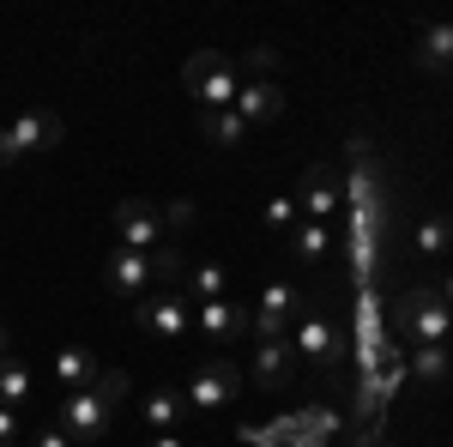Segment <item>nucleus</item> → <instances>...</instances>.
Instances as JSON below:
<instances>
[{
	"label": "nucleus",
	"instance_id": "f257e3e1",
	"mask_svg": "<svg viewBox=\"0 0 453 447\" xmlns=\"http://www.w3.org/2000/svg\"><path fill=\"white\" fill-rule=\"evenodd\" d=\"M121 399H127V375L121 369H97L91 387L67 393L61 399V429L73 435V447H91L97 435H109V417H115Z\"/></svg>",
	"mask_w": 453,
	"mask_h": 447
},
{
	"label": "nucleus",
	"instance_id": "f03ea898",
	"mask_svg": "<svg viewBox=\"0 0 453 447\" xmlns=\"http://www.w3.org/2000/svg\"><path fill=\"white\" fill-rule=\"evenodd\" d=\"M181 85H188V97L200 104V115H224V109H236L242 73L230 67V55H218V49H200V55L181 67Z\"/></svg>",
	"mask_w": 453,
	"mask_h": 447
},
{
	"label": "nucleus",
	"instance_id": "7ed1b4c3",
	"mask_svg": "<svg viewBox=\"0 0 453 447\" xmlns=\"http://www.w3.org/2000/svg\"><path fill=\"white\" fill-rule=\"evenodd\" d=\"M393 314H399V333H405L411 344H448L453 339V309L441 303V290H435V284L405 290Z\"/></svg>",
	"mask_w": 453,
	"mask_h": 447
},
{
	"label": "nucleus",
	"instance_id": "20e7f679",
	"mask_svg": "<svg viewBox=\"0 0 453 447\" xmlns=\"http://www.w3.org/2000/svg\"><path fill=\"white\" fill-rule=\"evenodd\" d=\"M236 393H242V369H236V363H224V357L200 363V369H194V381L181 387L188 412H224Z\"/></svg>",
	"mask_w": 453,
	"mask_h": 447
},
{
	"label": "nucleus",
	"instance_id": "39448f33",
	"mask_svg": "<svg viewBox=\"0 0 453 447\" xmlns=\"http://www.w3.org/2000/svg\"><path fill=\"white\" fill-rule=\"evenodd\" d=\"M134 320H140V333H151V339H188L194 333V303L181 290H157V297L134 303Z\"/></svg>",
	"mask_w": 453,
	"mask_h": 447
},
{
	"label": "nucleus",
	"instance_id": "423d86ee",
	"mask_svg": "<svg viewBox=\"0 0 453 447\" xmlns=\"http://www.w3.org/2000/svg\"><path fill=\"white\" fill-rule=\"evenodd\" d=\"M290 351H303V357L320 363V369H339L345 339H339V327H333V314H326V309H303L296 333H290Z\"/></svg>",
	"mask_w": 453,
	"mask_h": 447
},
{
	"label": "nucleus",
	"instance_id": "0eeeda50",
	"mask_svg": "<svg viewBox=\"0 0 453 447\" xmlns=\"http://www.w3.org/2000/svg\"><path fill=\"white\" fill-rule=\"evenodd\" d=\"M164 242V212L151 200H121L115 206V248H134V254H157Z\"/></svg>",
	"mask_w": 453,
	"mask_h": 447
},
{
	"label": "nucleus",
	"instance_id": "6e6552de",
	"mask_svg": "<svg viewBox=\"0 0 453 447\" xmlns=\"http://www.w3.org/2000/svg\"><path fill=\"white\" fill-rule=\"evenodd\" d=\"M339 200H345V181L326 170V164H314L303 175V188H296V212L309 218V224H333L339 218Z\"/></svg>",
	"mask_w": 453,
	"mask_h": 447
},
{
	"label": "nucleus",
	"instance_id": "1a4fd4ad",
	"mask_svg": "<svg viewBox=\"0 0 453 447\" xmlns=\"http://www.w3.org/2000/svg\"><path fill=\"white\" fill-rule=\"evenodd\" d=\"M61 134H67V127H61V115H55V109H19V115H12V127H6V139H12V151H19V158H25V151H55Z\"/></svg>",
	"mask_w": 453,
	"mask_h": 447
},
{
	"label": "nucleus",
	"instance_id": "9d476101",
	"mask_svg": "<svg viewBox=\"0 0 453 447\" xmlns=\"http://www.w3.org/2000/svg\"><path fill=\"white\" fill-rule=\"evenodd\" d=\"M290 314H296V290L279 278V284L260 290V309L248 314V333L254 339H290Z\"/></svg>",
	"mask_w": 453,
	"mask_h": 447
},
{
	"label": "nucleus",
	"instance_id": "9b49d317",
	"mask_svg": "<svg viewBox=\"0 0 453 447\" xmlns=\"http://www.w3.org/2000/svg\"><path fill=\"white\" fill-rule=\"evenodd\" d=\"M157 278V266H151V254H134V248H115L104 260V284L115 290V297H127V303H140V290Z\"/></svg>",
	"mask_w": 453,
	"mask_h": 447
},
{
	"label": "nucleus",
	"instance_id": "f8f14e48",
	"mask_svg": "<svg viewBox=\"0 0 453 447\" xmlns=\"http://www.w3.org/2000/svg\"><path fill=\"white\" fill-rule=\"evenodd\" d=\"M284 104H290V97H284V85H273V79H254V85L236 91V115H242L248 127H273L284 115Z\"/></svg>",
	"mask_w": 453,
	"mask_h": 447
},
{
	"label": "nucleus",
	"instance_id": "ddd939ff",
	"mask_svg": "<svg viewBox=\"0 0 453 447\" xmlns=\"http://www.w3.org/2000/svg\"><path fill=\"white\" fill-rule=\"evenodd\" d=\"M254 387L260 393H279L284 381H290V339H260V351H254Z\"/></svg>",
	"mask_w": 453,
	"mask_h": 447
},
{
	"label": "nucleus",
	"instance_id": "4468645a",
	"mask_svg": "<svg viewBox=\"0 0 453 447\" xmlns=\"http://www.w3.org/2000/svg\"><path fill=\"white\" fill-rule=\"evenodd\" d=\"M140 417H145V429H151V435H175V423L188 417V399H181V387H157V393H145Z\"/></svg>",
	"mask_w": 453,
	"mask_h": 447
},
{
	"label": "nucleus",
	"instance_id": "2eb2a0df",
	"mask_svg": "<svg viewBox=\"0 0 453 447\" xmlns=\"http://www.w3.org/2000/svg\"><path fill=\"white\" fill-rule=\"evenodd\" d=\"M194 327H200V339H236V333H248V309H236L230 297L224 303H200Z\"/></svg>",
	"mask_w": 453,
	"mask_h": 447
},
{
	"label": "nucleus",
	"instance_id": "dca6fc26",
	"mask_svg": "<svg viewBox=\"0 0 453 447\" xmlns=\"http://www.w3.org/2000/svg\"><path fill=\"white\" fill-rule=\"evenodd\" d=\"M224 290H230V273L218 260H200L194 273H181V297L188 303H224Z\"/></svg>",
	"mask_w": 453,
	"mask_h": 447
},
{
	"label": "nucleus",
	"instance_id": "f3484780",
	"mask_svg": "<svg viewBox=\"0 0 453 447\" xmlns=\"http://www.w3.org/2000/svg\"><path fill=\"white\" fill-rule=\"evenodd\" d=\"M91 381H97V363H91V351H85V344H67V351H55V387L79 393V387H91Z\"/></svg>",
	"mask_w": 453,
	"mask_h": 447
},
{
	"label": "nucleus",
	"instance_id": "a211bd4d",
	"mask_svg": "<svg viewBox=\"0 0 453 447\" xmlns=\"http://www.w3.org/2000/svg\"><path fill=\"white\" fill-rule=\"evenodd\" d=\"M418 67L423 73H453V25H429L418 36Z\"/></svg>",
	"mask_w": 453,
	"mask_h": 447
},
{
	"label": "nucleus",
	"instance_id": "6ab92c4d",
	"mask_svg": "<svg viewBox=\"0 0 453 447\" xmlns=\"http://www.w3.org/2000/svg\"><path fill=\"white\" fill-rule=\"evenodd\" d=\"M31 393H36L31 369H25L19 357H0V405H12V412H25V405H31Z\"/></svg>",
	"mask_w": 453,
	"mask_h": 447
},
{
	"label": "nucleus",
	"instance_id": "aec40b11",
	"mask_svg": "<svg viewBox=\"0 0 453 447\" xmlns=\"http://www.w3.org/2000/svg\"><path fill=\"white\" fill-rule=\"evenodd\" d=\"M326 248H333V230L326 224H309V218H296V230H290V254L296 260H326Z\"/></svg>",
	"mask_w": 453,
	"mask_h": 447
},
{
	"label": "nucleus",
	"instance_id": "412c9836",
	"mask_svg": "<svg viewBox=\"0 0 453 447\" xmlns=\"http://www.w3.org/2000/svg\"><path fill=\"white\" fill-rule=\"evenodd\" d=\"M418 381H441V375H453V363H448V351L441 344H411V363H405Z\"/></svg>",
	"mask_w": 453,
	"mask_h": 447
},
{
	"label": "nucleus",
	"instance_id": "4be33fe9",
	"mask_svg": "<svg viewBox=\"0 0 453 447\" xmlns=\"http://www.w3.org/2000/svg\"><path fill=\"white\" fill-rule=\"evenodd\" d=\"M242 134H248V121L236 115V109H224V115H206V139H211V145H224V151H230V145H242Z\"/></svg>",
	"mask_w": 453,
	"mask_h": 447
},
{
	"label": "nucleus",
	"instance_id": "5701e85b",
	"mask_svg": "<svg viewBox=\"0 0 453 447\" xmlns=\"http://www.w3.org/2000/svg\"><path fill=\"white\" fill-rule=\"evenodd\" d=\"M418 248H423V254H448V248H453V224H448V218H423V224H418Z\"/></svg>",
	"mask_w": 453,
	"mask_h": 447
},
{
	"label": "nucleus",
	"instance_id": "b1692460",
	"mask_svg": "<svg viewBox=\"0 0 453 447\" xmlns=\"http://www.w3.org/2000/svg\"><path fill=\"white\" fill-rule=\"evenodd\" d=\"M296 218H303V212H296V194H273V200H266V224H273V230H296Z\"/></svg>",
	"mask_w": 453,
	"mask_h": 447
},
{
	"label": "nucleus",
	"instance_id": "393cba45",
	"mask_svg": "<svg viewBox=\"0 0 453 447\" xmlns=\"http://www.w3.org/2000/svg\"><path fill=\"white\" fill-rule=\"evenodd\" d=\"M194 218H200V212H194V200H170V206H164V236H170V230H188Z\"/></svg>",
	"mask_w": 453,
	"mask_h": 447
},
{
	"label": "nucleus",
	"instance_id": "a878e982",
	"mask_svg": "<svg viewBox=\"0 0 453 447\" xmlns=\"http://www.w3.org/2000/svg\"><path fill=\"white\" fill-rule=\"evenodd\" d=\"M151 266H157V278H164V284H181V273H188L175 248H157V254H151Z\"/></svg>",
	"mask_w": 453,
	"mask_h": 447
},
{
	"label": "nucleus",
	"instance_id": "bb28decb",
	"mask_svg": "<svg viewBox=\"0 0 453 447\" xmlns=\"http://www.w3.org/2000/svg\"><path fill=\"white\" fill-rule=\"evenodd\" d=\"M19 442H25V417L12 405H0V447H19Z\"/></svg>",
	"mask_w": 453,
	"mask_h": 447
},
{
	"label": "nucleus",
	"instance_id": "cd10ccee",
	"mask_svg": "<svg viewBox=\"0 0 453 447\" xmlns=\"http://www.w3.org/2000/svg\"><path fill=\"white\" fill-rule=\"evenodd\" d=\"M273 67H279V49H242V73H260L266 79Z\"/></svg>",
	"mask_w": 453,
	"mask_h": 447
},
{
	"label": "nucleus",
	"instance_id": "c85d7f7f",
	"mask_svg": "<svg viewBox=\"0 0 453 447\" xmlns=\"http://www.w3.org/2000/svg\"><path fill=\"white\" fill-rule=\"evenodd\" d=\"M31 447H73V435L61 429V423H55V429H36V435H31Z\"/></svg>",
	"mask_w": 453,
	"mask_h": 447
},
{
	"label": "nucleus",
	"instance_id": "c756f323",
	"mask_svg": "<svg viewBox=\"0 0 453 447\" xmlns=\"http://www.w3.org/2000/svg\"><path fill=\"white\" fill-rule=\"evenodd\" d=\"M145 447H188V442H181V435H151Z\"/></svg>",
	"mask_w": 453,
	"mask_h": 447
},
{
	"label": "nucleus",
	"instance_id": "7c9ffc66",
	"mask_svg": "<svg viewBox=\"0 0 453 447\" xmlns=\"http://www.w3.org/2000/svg\"><path fill=\"white\" fill-rule=\"evenodd\" d=\"M435 290H441V303H448V309H453V273L441 278V284H435Z\"/></svg>",
	"mask_w": 453,
	"mask_h": 447
},
{
	"label": "nucleus",
	"instance_id": "2f4dec72",
	"mask_svg": "<svg viewBox=\"0 0 453 447\" xmlns=\"http://www.w3.org/2000/svg\"><path fill=\"white\" fill-rule=\"evenodd\" d=\"M0 357H12V333L6 327H0Z\"/></svg>",
	"mask_w": 453,
	"mask_h": 447
},
{
	"label": "nucleus",
	"instance_id": "473e14b6",
	"mask_svg": "<svg viewBox=\"0 0 453 447\" xmlns=\"http://www.w3.org/2000/svg\"><path fill=\"white\" fill-rule=\"evenodd\" d=\"M357 447H381V442H375V429H369V435H363V442H357Z\"/></svg>",
	"mask_w": 453,
	"mask_h": 447
}]
</instances>
